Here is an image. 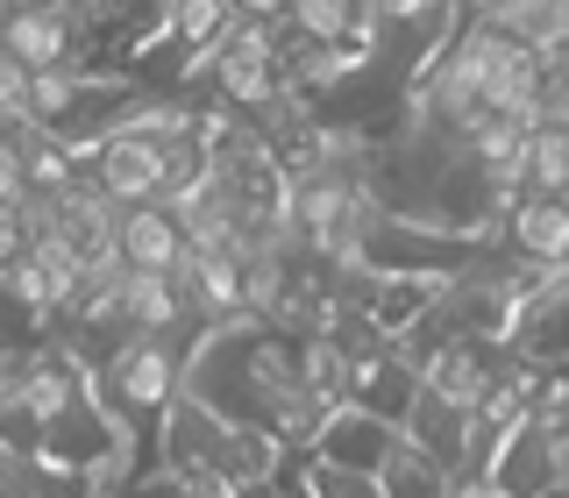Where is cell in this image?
Masks as SVG:
<instances>
[{
	"instance_id": "obj_11",
	"label": "cell",
	"mask_w": 569,
	"mask_h": 498,
	"mask_svg": "<svg viewBox=\"0 0 569 498\" xmlns=\"http://www.w3.org/2000/svg\"><path fill=\"white\" fill-rule=\"evenodd\" d=\"M242 14H292V0H236Z\"/></svg>"
},
{
	"instance_id": "obj_1",
	"label": "cell",
	"mask_w": 569,
	"mask_h": 498,
	"mask_svg": "<svg viewBox=\"0 0 569 498\" xmlns=\"http://www.w3.org/2000/svg\"><path fill=\"white\" fill-rule=\"evenodd\" d=\"M399 435H406V420H391V414H378V406L349 399V406H335V414L320 420V435H313L307 456L349 462V470H385V456L399 449ZM378 485H385V477H378Z\"/></svg>"
},
{
	"instance_id": "obj_4",
	"label": "cell",
	"mask_w": 569,
	"mask_h": 498,
	"mask_svg": "<svg viewBox=\"0 0 569 498\" xmlns=\"http://www.w3.org/2000/svg\"><path fill=\"white\" fill-rule=\"evenodd\" d=\"M556 420L541 414H520L498 435V456H491V491H556Z\"/></svg>"
},
{
	"instance_id": "obj_7",
	"label": "cell",
	"mask_w": 569,
	"mask_h": 498,
	"mask_svg": "<svg viewBox=\"0 0 569 498\" xmlns=\"http://www.w3.org/2000/svg\"><path fill=\"white\" fill-rule=\"evenodd\" d=\"M186 221L164 207V200H136L129 213H121V263H150V271H178L186 263Z\"/></svg>"
},
{
	"instance_id": "obj_3",
	"label": "cell",
	"mask_w": 569,
	"mask_h": 498,
	"mask_svg": "<svg viewBox=\"0 0 569 498\" xmlns=\"http://www.w3.org/2000/svg\"><path fill=\"white\" fill-rule=\"evenodd\" d=\"M506 342L541 356V363H569V263H548V271L520 292Z\"/></svg>"
},
{
	"instance_id": "obj_9",
	"label": "cell",
	"mask_w": 569,
	"mask_h": 498,
	"mask_svg": "<svg viewBox=\"0 0 569 498\" xmlns=\"http://www.w3.org/2000/svg\"><path fill=\"white\" fill-rule=\"evenodd\" d=\"M29 79H36V64L8 58V71H0V100H8V121H29Z\"/></svg>"
},
{
	"instance_id": "obj_10",
	"label": "cell",
	"mask_w": 569,
	"mask_h": 498,
	"mask_svg": "<svg viewBox=\"0 0 569 498\" xmlns=\"http://www.w3.org/2000/svg\"><path fill=\"white\" fill-rule=\"evenodd\" d=\"M556 491H569V427L556 435Z\"/></svg>"
},
{
	"instance_id": "obj_12",
	"label": "cell",
	"mask_w": 569,
	"mask_h": 498,
	"mask_svg": "<svg viewBox=\"0 0 569 498\" xmlns=\"http://www.w3.org/2000/svg\"><path fill=\"white\" fill-rule=\"evenodd\" d=\"M8 8H71V0H8Z\"/></svg>"
},
{
	"instance_id": "obj_2",
	"label": "cell",
	"mask_w": 569,
	"mask_h": 498,
	"mask_svg": "<svg viewBox=\"0 0 569 498\" xmlns=\"http://www.w3.org/2000/svg\"><path fill=\"white\" fill-rule=\"evenodd\" d=\"M86 178H100L121 207H136V200H157V192H164L171 157H164V142H157V136L121 129V136H107L100 150L86 157Z\"/></svg>"
},
{
	"instance_id": "obj_8",
	"label": "cell",
	"mask_w": 569,
	"mask_h": 498,
	"mask_svg": "<svg viewBox=\"0 0 569 498\" xmlns=\"http://www.w3.org/2000/svg\"><path fill=\"white\" fill-rule=\"evenodd\" d=\"M527 192H569V129L541 121L527 136Z\"/></svg>"
},
{
	"instance_id": "obj_6",
	"label": "cell",
	"mask_w": 569,
	"mask_h": 498,
	"mask_svg": "<svg viewBox=\"0 0 569 498\" xmlns=\"http://www.w3.org/2000/svg\"><path fill=\"white\" fill-rule=\"evenodd\" d=\"M8 58H22V64H36V71H50V64H86L71 8H8Z\"/></svg>"
},
{
	"instance_id": "obj_5",
	"label": "cell",
	"mask_w": 569,
	"mask_h": 498,
	"mask_svg": "<svg viewBox=\"0 0 569 498\" xmlns=\"http://www.w3.org/2000/svg\"><path fill=\"white\" fill-rule=\"evenodd\" d=\"M506 249L527 263H569V192H520L506 213Z\"/></svg>"
}]
</instances>
